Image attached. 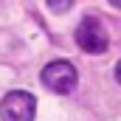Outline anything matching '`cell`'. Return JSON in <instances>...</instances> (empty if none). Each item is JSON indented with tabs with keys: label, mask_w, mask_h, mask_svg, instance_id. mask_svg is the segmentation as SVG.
Returning <instances> with one entry per match:
<instances>
[{
	"label": "cell",
	"mask_w": 121,
	"mask_h": 121,
	"mask_svg": "<svg viewBox=\"0 0 121 121\" xmlns=\"http://www.w3.org/2000/svg\"><path fill=\"white\" fill-rule=\"evenodd\" d=\"M37 99L28 90H11L0 99V118L3 121H34Z\"/></svg>",
	"instance_id": "obj_1"
},
{
	"label": "cell",
	"mask_w": 121,
	"mask_h": 121,
	"mask_svg": "<svg viewBox=\"0 0 121 121\" xmlns=\"http://www.w3.org/2000/svg\"><path fill=\"white\" fill-rule=\"evenodd\" d=\"M42 85L54 93H70L76 87V68L65 59H56L42 68Z\"/></svg>",
	"instance_id": "obj_3"
},
{
	"label": "cell",
	"mask_w": 121,
	"mask_h": 121,
	"mask_svg": "<svg viewBox=\"0 0 121 121\" xmlns=\"http://www.w3.org/2000/svg\"><path fill=\"white\" fill-rule=\"evenodd\" d=\"M76 45L85 51V54H104L107 45H110V37L104 26L96 20V17H85L76 28Z\"/></svg>",
	"instance_id": "obj_2"
},
{
	"label": "cell",
	"mask_w": 121,
	"mask_h": 121,
	"mask_svg": "<svg viewBox=\"0 0 121 121\" xmlns=\"http://www.w3.org/2000/svg\"><path fill=\"white\" fill-rule=\"evenodd\" d=\"M107 3H113L116 9H121V0H107Z\"/></svg>",
	"instance_id": "obj_6"
},
{
	"label": "cell",
	"mask_w": 121,
	"mask_h": 121,
	"mask_svg": "<svg viewBox=\"0 0 121 121\" xmlns=\"http://www.w3.org/2000/svg\"><path fill=\"white\" fill-rule=\"evenodd\" d=\"M116 79H118V85H121V62L116 65Z\"/></svg>",
	"instance_id": "obj_5"
},
{
	"label": "cell",
	"mask_w": 121,
	"mask_h": 121,
	"mask_svg": "<svg viewBox=\"0 0 121 121\" xmlns=\"http://www.w3.org/2000/svg\"><path fill=\"white\" fill-rule=\"evenodd\" d=\"M45 3H48V9H51V11L62 14V11H68V9H70L76 0H45Z\"/></svg>",
	"instance_id": "obj_4"
}]
</instances>
